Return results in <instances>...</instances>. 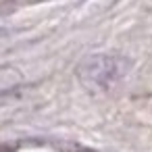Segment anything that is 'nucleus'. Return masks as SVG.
Instances as JSON below:
<instances>
[{
	"mask_svg": "<svg viewBox=\"0 0 152 152\" xmlns=\"http://www.w3.org/2000/svg\"><path fill=\"white\" fill-rule=\"evenodd\" d=\"M127 61L113 54H92L77 65V77L90 92H108L113 90L123 75L127 73Z\"/></svg>",
	"mask_w": 152,
	"mask_h": 152,
	"instance_id": "1",
	"label": "nucleus"
},
{
	"mask_svg": "<svg viewBox=\"0 0 152 152\" xmlns=\"http://www.w3.org/2000/svg\"><path fill=\"white\" fill-rule=\"evenodd\" d=\"M0 152H13V150H9V148H0Z\"/></svg>",
	"mask_w": 152,
	"mask_h": 152,
	"instance_id": "2",
	"label": "nucleus"
},
{
	"mask_svg": "<svg viewBox=\"0 0 152 152\" xmlns=\"http://www.w3.org/2000/svg\"><path fill=\"white\" fill-rule=\"evenodd\" d=\"M81 152H92V150H81Z\"/></svg>",
	"mask_w": 152,
	"mask_h": 152,
	"instance_id": "3",
	"label": "nucleus"
}]
</instances>
